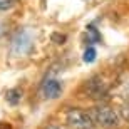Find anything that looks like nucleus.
<instances>
[{
	"label": "nucleus",
	"mask_w": 129,
	"mask_h": 129,
	"mask_svg": "<svg viewBox=\"0 0 129 129\" xmlns=\"http://www.w3.org/2000/svg\"><path fill=\"white\" fill-rule=\"evenodd\" d=\"M34 47L32 42V35H30L27 30H19L12 37V42H10V52L15 57H24V55H29L30 50Z\"/></svg>",
	"instance_id": "obj_3"
},
{
	"label": "nucleus",
	"mask_w": 129,
	"mask_h": 129,
	"mask_svg": "<svg viewBox=\"0 0 129 129\" xmlns=\"http://www.w3.org/2000/svg\"><path fill=\"white\" fill-rule=\"evenodd\" d=\"M96 59H97V50L92 45H87L86 50H84V55H82V60L86 64H92Z\"/></svg>",
	"instance_id": "obj_8"
},
{
	"label": "nucleus",
	"mask_w": 129,
	"mask_h": 129,
	"mask_svg": "<svg viewBox=\"0 0 129 129\" xmlns=\"http://www.w3.org/2000/svg\"><path fill=\"white\" fill-rule=\"evenodd\" d=\"M66 126L69 129H96L91 112L81 107H69L66 111Z\"/></svg>",
	"instance_id": "obj_2"
},
{
	"label": "nucleus",
	"mask_w": 129,
	"mask_h": 129,
	"mask_svg": "<svg viewBox=\"0 0 129 129\" xmlns=\"http://www.w3.org/2000/svg\"><path fill=\"white\" fill-rule=\"evenodd\" d=\"M45 129H66V127H62V126H59V124H49Z\"/></svg>",
	"instance_id": "obj_11"
},
{
	"label": "nucleus",
	"mask_w": 129,
	"mask_h": 129,
	"mask_svg": "<svg viewBox=\"0 0 129 129\" xmlns=\"http://www.w3.org/2000/svg\"><path fill=\"white\" fill-rule=\"evenodd\" d=\"M86 34H87V42L89 44H97L101 42V34L94 25H87L86 27Z\"/></svg>",
	"instance_id": "obj_6"
},
{
	"label": "nucleus",
	"mask_w": 129,
	"mask_h": 129,
	"mask_svg": "<svg viewBox=\"0 0 129 129\" xmlns=\"http://www.w3.org/2000/svg\"><path fill=\"white\" fill-rule=\"evenodd\" d=\"M62 94V82L57 79H47L42 86V96L45 99H57Z\"/></svg>",
	"instance_id": "obj_5"
},
{
	"label": "nucleus",
	"mask_w": 129,
	"mask_h": 129,
	"mask_svg": "<svg viewBox=\"0 0 129 129\" xmlns=\"http://www.w3.org/2000/svg\"><path fill=\"white\" fill-rule=\"evenodd\" d=\"M92 119L96 122V126H101L102 129H117L121 126V114L117 111H114L111 106L101 104L96 106L91 112Z\"/></svg>",
	"instance_id": "obj_1"
},
{
	"label": "nucleus",
	"mask_w": 129,
	"mask_h": 129,
	"mask_svg": "<svg viewBox=\"0 0 129 129\" xmlns=\"http://www.w3.org/2000/svg\"><path fill=\"white\" fill-rule=\"evenodd\" d=\"M86 94H89V97L92 99L101 101L104 96H107V86L99 76H96L86 82Z\"/></svg>",
	"instance_id": "obj_4"
},
{
	"label": "nucleus",
	"mask_w": 129,
	"mask_h": 129,
	"mask_svg": "<svg viewBox=\"0 0 129 129\" xmlns=\"http://www.w3.org/2000/svg\"><path fill=\"white\" fill-rule=\"evenodd\" d=\"M17 4V0H0V10H9Z\"/></svg>",
	"instance_id": "obj_9"
},
{
	"label": "nucleus",
	"mask_w": 129,
	"mask_h": 129,
	"mask_svg": "<svg viewBox=\"0 0 129 129\" xmlns=\"http://www.w3.org/2000/svg\"><path fill=\"white\" fill-rule=\"evenodd\" d=\"M121 119H122V117H124V119H127V122H129V107H124V109L121 111Z\"/></svg>",
	"instance_id": "obj_10"
},
{
	"label": "nucleus",
	"mask_w": 129,
	"mask_h": 129,
	"mask_svg": "<svg viewBox=\"0 0 129 129\" xmlns=\"http://www.w3.org/2000/svg\"><path fill=\"white\" fill-rule=\"evenodd\" d=\"M22 101V91L20 89H10L7 92V102L10 106H17Z\"/></svg>",
	"instance_id": "obj_7"
}]
</instances>
